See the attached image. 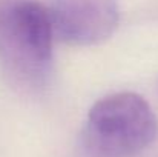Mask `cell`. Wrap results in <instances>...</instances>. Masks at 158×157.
Wrapping results in <instances>:
<instances>
[{
    "instance_id": "1",
    "label": "cell",
    "mask_w": 158,
    "mask_h": 157,
    "mask_svg": "<svg viewBox=\"0 0 158 157\" xmlns=\"http://www.w3.org/2000/svg\"><path fill=\"white\" fill-rule=\"evenodd\" d=\"M54 31L37 0H0V66L25 89L46 85L54 62Z\"/></svg>"
},
{
    "instance_id": "2",
    "label": "cell",
    "mask_w": 158,
    "mask_h": 157,
    "mask_svg": "<svg viewBox=\"0 0 158 157\" xmlns=\"http://www.w3.org/2000/svg\"><path fill=\"white\" fill-rule=\"evenodd\" d=\"M151 105L135 93L106 96L89 109L83 142L94 157H134L157 137Z\"/></svg>"
},
{
    "instance_id": "3",
    "label": "cell",
    "mask_w": 158,
    "mask_h": 157,
    "mask_svg": "<svg viewBox=\"0 0 158 157\" xmlns=\"http://www.w3.org/2000/svg\"><path fill=\"white\" fill-rule=\"evenodd\" d=\"M54 37L74 46H92L117 29V0H52L48 9Z\"/></svg>"
}]
</instances>
